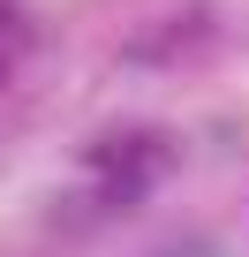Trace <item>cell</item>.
<instances>
[{
	"instance_id": "6da1fadb",
	"label": "cell",
	"mask_w": 249,
	"mask_h": 257,
	"mask_svg": "<svg viewBox=\"0 0 249 257\" xmlns=\"http://www.w3.org/2000/svg\"><path fill=\"white\" fill-rule=\"evenodd\" d=\"M174 137H159V128H106L98 144H83V174H91V212H121L151 197L166 174H174Z\"/></svg>"
}]
</instances>
